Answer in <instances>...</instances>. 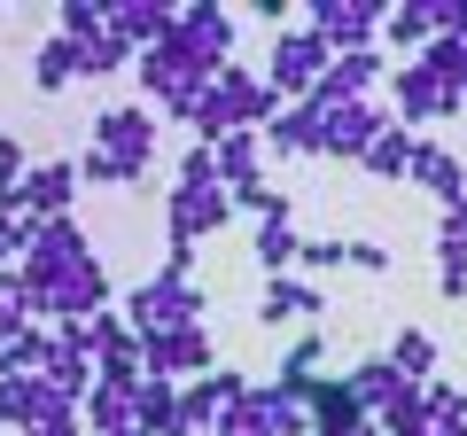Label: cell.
Instances as JSON below:
<instances>
[{"mask_svg":"<svg viewBox=\"0 0 467 436\" xmlns=\"http://www.w3.org/2000/svg\"><path fill=\"white\" fill-rule=\"evenodd\" d=\"M319 358H327V327H296V343L281 351V367H273L265 382H281L288 398H296V389H304V382L319 374Z\"/></svg>","mask_w":467,"mask_h":436,"instance_id":"27","label":"cell"},{"mask_svg":"<svg viewBox=\"0 0 467 436\" xmlns=\"http://www.w3.org/2000/svg\"><path fill=\"white\" fill-rule=\"evenodd\" d=\"M250 405L265 413V436H312V413H304V398H288L281 382H250Z\"/></svg>","mask_w":467,"mask_h":436,"instance_id":"28","label":"cell"},{"mask_svg":"<svg viewBox=\"0 0 467 436\" xmlns=\"http://www.w3.org/2000/svg\"><path fill=\"white\" fill-rule=\"evenodd\" d=\"M382 86H389V101H382V109L405 125V133H420V125H451V118L467 109V101L451 94V86L436 78V70H420L413 55H405V63H389V78H382Z\"/></svg>","mask_w":467,"mask_h":436,"instance_id":"3","label":"cell"},{"mask_svg":"<svg viewBox=\"0 0 467 436\" xmlns=\"http://www.w3.org/2000/svg\"><path fill=\"white\" fill-rule=\"evenodd\" d=\"M211 436H265V413H257V405H250V389H242V398H234L226 413L211 420Z\"/></svg>","mask_w":467,"mask_h":436,"instance_id":"38","label":"cell"},{"mask_svg":"<svg viewBox=\"0 0 467 436\" xmlns=\"http://www.w3.org/2000/svg\"><path fill=\"white\" fill-rule=\"evenodd\" d=\"M171 24H180V8H164V0H117V8H109V32L125 39L133 55L164 47V39H171Z\"/></svg>","mask_w":467,"mask_h":436,"instance_id":"23","label":"cell"},{"mask_svg":"<svg viewBox=\"0 0 467 436\" xmlns=\"http://www.w3.org/2000/svg\"><path fill=\"white\" fill-rule=\"evenodd\" d=\"M39 382L55 398H70V405L94 389V343H86V327H47V343H39Z\"/></svg>","mask_w":467,"mask_h":436,"instance_id":"11","label":"cell"},{"mask_svg":"<svg viewBox=\"0 0 467 436\" xmlns=\"http://www.w3.org/2000/svg\"><path fill=\"white\" fill-rule=\"evenodd\" d=\"M86 257H94V234H86V218L70 211V218H39V226H32V242H24L16 273L39 288V296H47V288L63 281L70 265H86Z\"/></svg>","mask_w":467,"mask_h":436,"instance_id":"4","label":"cell"},{"mask_svg":"<svg viewBox=\"0 0 467 436\" xmlns=\"http://www.w3.org/2000/svg\"><path fill=\"white\" fill-rule=\"evenodd\" d=\"M78 164V187H109V195H125V187H140L149 171H125L117 156H101V149H86V156H70Z\"/></svg>","mask_w":467,"mask_h":436,"instance_id":"36","label":"cell"},{"mask_svg":"<svg viewBox=\"0 0 467 436\" xmlns=\"http://www.w3.org/2000/svg\"><path fill=\"white\" fill-rule=\"evenodd\" d=\"M296 226H257L250 234V257H257V273H265V281H281V273H296Z\"/></svg>","mask_w":467,"mask_h":436,"instance_id":"33","label":"cell"},{"mask_svg":"<svg viewBox=\"0 0 467 436\" xmlns=\"http://www.w3.org/2000/svg\"><path fill=\"white\" fill-rule=\"evenodd\" d=\"M343 265H358V273H389V250L358 234V242H343Z\"/></svg>","mask_w":467,"mask_h":436,"instance_id":"41","label":"cell"},{"mask_svg":"<svg viewBox=\"0 0 467 436\" xmlns=\"http://www.w3.org/2000/svg\"><path fill=\"white\" fill-rule=\"evenodd\" d=\"M109 304H117V281H109V265H101V250H94L86 265H70L63 281L47 288V327H78V319L109 312Z\"/></svg>","mask_w":467,"mask_h":436,"instance_id":"9","label":"cell"},{"mask_svg":"<svg viewBox=\"0 0 467 436\" xmlns=\"http://www.w3.org/2000/svg\"><path fill=\"white\" fill-rule=\"evenodd\" d=\"M413 149H420V133H405V125L389 118V125H382V140H374L358 164H367L374 180H405V171H413Z\"/></svg>","mask_w":467,"mask_h":436,"instance_id":"30","label":"cell"},{"mask_svg":"<svg viewBox=\"0 0 467 436\" xmlns=\"http://www.w3.org/2000/svg\"><path fill=\"white\" fill-rule=\"evenodd\" d=\"M180 187H218V164H211L202 140H187V149H180Z\"/></svg>","mask_w":467,"mask_h":436,"instance_id":"39","label":"cell"},{"mask_svg":"<svg viewBox=\"0 0 467 436\" xmlns=\"http://www.w3.org/2000/svg\"><path fill=\"white\" fill-rule=\"evenodd\" d=\"M257 140H265V156H319V118L304 109V101H288Z\"/></svg>","mask_w":467,"mask_h":436,"instance_id":"26","label":"cell"},{"mask_svg":"<svg viewBox=\"0 0 467 436\" xmlns=\"http://www.w3.org/2000/svg\"><path fill=\"white\" fill-rule=\"evenodd\" d=\"M257 374H242V367H226V358H218L211 374H195V382H180V429L187 436H211V420L226 413L234 398H242V389H250Z\"/></svg>","mask_w":467,"mask_h":436,"instance_id":"13","label":"cell"},{"mask_svg":"<svg viewBox=\"0 0 467 436\" xmlns=\"http://www.w3.org/2000/svg\"><path fill=\"white\" fill-rule=\"evenodd\" d=\"M436 288L451 304L467 296V195L444 202V218H436Z\"/></svg>","mask_w":467,"mask_h":436,"instance_id":"21","label":"cell"},{"mask_svg":"<svg viewBox=\"0 0 467 436\" xmlns=\"http://www.w3.org/2000/svg\"><path fill=\"white\" fill-rule=\"evenodd\" d=\"M319 70H327V47H319L304 24H281V32H273V47H265V70H257V78H265L281 101H304V94L319 86Z\"/></svg>","mask_w":467,"mask_h":436,"instance_id":"6","label":"cell"},{"mask_svg":"<svg viewBox=\"0 0 467 436\" xmlns=\"http://www.w3.org/2000/svg\"><path fill=\"white\" fill-rule=\"evenodd\" d=\"M405 180H413L420 195H436V202H460V195H467V156L420 133V149H413V171H405Z\"/></svg>","mask_w":467,"mask_h":436,"instance_id":"20","label":"cell"},{"mask_svg":"<svg viewBox=\"0 0 467 436\" xmlns=\"http://www.w3.org/2000/svg\"><path fill=\"white\" fill-rule=\"evenodd\" d=\"M86 149H101V156H117L125 171H149L156 164V109L149 101H109L94 118V140Z\"/></svg>","mask_w":467,"mask_h":436,"instance_id":"7","label":"cell"},{"mask_svg":"<svg viewBox=\"0 0 467 436\" xmlns=\"http://www.w3.org/2000/svg\"><path fill=\"white\" fill-rule=\"evenodd\" d=\"M140 351H149V374H156V382H195V374H211V367H218V336H211V319H202V327H171V336H149Z\"/></svg>","mask_w":467,"mask_h":436,"instance_id":"12","label":"cell"},{"mask_svg":"<svg viewBox=\"0 0 467 436\" xmlns=\"http://www.w3.org/2000/svg\"><path fill=\"white\" fill-rule=\"evenodd\" d=\"M117 312H125V327L149 343V336H171V327H202L211 296H202L195 281H164V273H149V281H133L125 296H117Z\"/></svg>","mask_w":467,"mask_h":436,"instance_id":"1","label":"cell"},{"mask_svg":"<svg viewBox=\"0 0 467 436\" xmlns=\"http://www.w3.org/2000/svg\"><path fill=\"white\" fill-rule=\"evenodd\" d=\"M211 164H218V187H250V180H265V140L226 133V140H211Z\"/></svg>","mask_w":467,"mask_h":436,"instance_id":"25","label":"cell"},{"mask_svg":"<svg viewBox=\"0 0 467 436\" xmlns=\"http://www.w3.org/2000/svg\"><path fill=\"white\" fill-rule=\"evenodd\" d=\"M32 86L39 94H70V86H78V39H47V47L32 55Z\"/></svg>","mask_w":467,"mask_h":436,"instance_id":"31","label":"cell"},{"mask_svg":"<svg viewBox=\"0 0 467 436\" xmlns=\"http://www.w3.org/2000/svg\"><path fill=\"white\" fill-rule=\"evenodd\" d=\"M429 436H467V413H436V420H429Z\"/></svg>","mask_w":467,"mask_h":436,"instance_id":"43","label":"cell"},{"mask_svg":"<svg viewBox=\"0 0 467 436\" xmlns=\"http://www.w3.org/2000/svg\"><path fill=\"white\" fill-rule=\"evenodd\" d=\"M226 218H234L226 187H180V180L164 187V242H171V250H202Z\"/></svg>","mask_w":467,"mask_h":436,"instance_id":"8","label":"cell"},{"mask_svg":"<svg viewBox=\"0 0 467 436\" xmlns=\"http://www.w3.org/2000/svg\"><path fill=\"white\" fill-rule=\"evenodd\" d=\"M296 273H304V281H319V273H343V242L304 234V242H296Z\"/></svg>","mask_w":467,"mask_h":436,"instance_id":"37","label":"cell"},{"mask_svg":"<svg viewBox=\"0 0 467 436\" xmlns=\"http://www.w3.org/2000/svg\"><path fill=\"white\" fill-rule=\"evenodd\" d=\"M382 358L405 374V382H429V374H436V336H429V327H398Z\"/></svg>","mask_w":467,"mask_h":436,"instance_id":"32","label":"cell"},{"mask_svg":"<svg viewBox=\"0 0 467 436\" xmlns=\"http://www.w3.org/2000/svg\"><path fill=\"white\" fill-rule=\"evenodd\" d=\"M389 78V55L382 47H358V55H327V70H319V86L304 101H374Z\"/></svg>","mask_w":467,"mask_h":436,"instance_id":"15","label":"cell"},{"mask_svg":"<svg viewBox=\"0 0 467 436\" xmlns=\"http://www.w3.org/2000/svg\"><path fill=\"white\" fill-rule=\"evenodd\" d=\"M117 70H133V47H125L117 32H101V39L78 47V78H117Z\"/></svg>","mask_w":467,"mask_h":436,"instance_id":"35","label":"cell"},{"mask_svg":"<svg viewBox=\"0 0 467 436\" xmlns=\"http://www.w3.org/2000/svg\"><path fill=\"white\" fill-rule=\"evenodd\" d=\"M70 398H55L39 374H0V436H24V429H39L47 413H63Z\"/></svg>","mask_w":467,"mask_h":436,"instance_id":"18","label":"cell"},{"mask_svg":"<svg viewBox=\"0 0 467 436\" xmlns=\"http://www.w3.org/2000/svg\"><path fill=\"white\" fill-rule=\"evenodd\" d=\"M109 436H149V429H109Z\"/></svg>","mask_w":467,"mask_h":436,"instance_id":"45","label":"cell"},{"mask_svg":"<svg viewBox=\"0 0 467 436\" xmlns=\"http://www.w3.org/2000/svg\"><path fill=\"white\" fill-rule=\"evenodd\" d=\"M382 39H389V55H398V63H405V55H420V47H429V0H405V8H382Z\"/></svg>","mask_w":467,"mask_h":436,"instance_id":"29","label":"cell"},{"mask_svg":"<svg viewBox=\"0 0 467 436\" xmlns=\"http://www.w3.org/2000/svg\"><path fill=\"white\" fill-rule=\"evenodd\" d=\"M296 398H304V413H312V436H343V429H358V420H367V405L350 398L343 374H312Z\"/></svg>","mask_w":467,"mask_h":436,"instance_id":"19","label":"cell"},{"mask_svg":"<svg viewBox=\"0 0 467 436\" xmlns=\"http://www.w3.org/2000/svg\"><path fill=\"white\" fill-rule=\"evenodd\" d=\"M319 118V156H335V164H358V156L382 140V125H389V109H382V94L374 101H304Z\"/></svg>","mask_w":467,"mask_h":436,"instance_id":"5","label":"cell"},{"mask_svg":"<svg viewBox=\"0 0 467 436\" xmlns=\"http://www.w3.org/2000/svg\"><path fill=\"white\" fill-rule=\"evenodd\" d=\"M24 171H32V156H24V140H16V125H0V187H16Z\"/></svg>","mask_w":467,"mask_h":436,"instance_id":"40","label":"cell"},{"mask_svg":"<svg viewBox=\"0 0 467 436\" xmlns=\"http://www.w3.org/2000/svg\"><path fill=\"white\" fill-rule=\"evenodd\" d=\"M343 382H350V398L367 405V420H374V413H382V405H398V398H405V389H413V382H405V374H398V367H389V358H382V351H367V358H358V367H350V374H343Z\"/></svg>","mask_w":467,"mask_h":436,"instance_id":"24","label":"cell"},{"mask_svg":"<svg viewBox=\"0 0 467 436\" xmlns=\"http://www.w3.org/2000/svg\"><path fill=\"white\" fill-rule=\"evenodd\" d=\"M133 70H140V101H149L156 118H171V109H187V101L211 86V63L202 55H187L180 39H164V47H149V55H133Z\"/></svg>","mask_w":467,"mask_h":436,"instance_id":"2","label":"cell"},{"mask_svg":"<svg viewBox=\"0 0 467 436\" xmlns=\"http://www.w3.org/2000/svg\"><path fill=\"white\" fill-rule=\"evenodd\" d=\"M304 32H312L327 55H358V47H382V8H350V0H312V8H304Z\"/></svg>","mask_w":467,"mask_h":436,"instance_id":"10","label":"cell"},{"mask_svg":"<svg viewBox=\"0 0 467 436\" xmlns=\"http://www.w3.org/2000/svg\"><path fill=\"white\" fill-rule=\"evenodd\" d=\"M24 436H86V420H78V405H63V413H47L39 429H24Z\"/></svg>","mask_w":467,"mask_h":436,"instance_id":"42","label":"cell"},{"mask_svg":"<svg viewBox=\"0 0 467 436\" xmlns=\"http://www.w3.org/2000/svg\"><path fill=\"white\" fill-rule=\"evenodd\" d=\"M8 265H16V250H8V242H0V281H8Z\"/></svg>","mask_w":467,"mask_h":436,"instance_id":"44","label":"cell"},{"mask_svg":"<svg viewBox=\"0 0 467 436\" xmlns=\"http://www.w3.org/2000/svg\"><path fill=\"white\" fill-rule=\"evenodd\" d=\"M109 32V8H101V0H63V8H55V39H101Z\"/></svg>","mask_w":467,"mask_h":436,"instance_id":"34","label":"cell"},{"mask_svg":"<svg viewBox=\"0 0 467 436\" xmlns=\"http://www.w3.org/2000/svg\"><path fill=\"white\" fill-rule=\"evenodd\" d=\"M86 436H109V429H140V382H94L78 398Z\"/></svg>","mask_w":467,"mask_h":436,"instance_id":"22","label":"cell"},{"mask_svg":"<svg viewBox=\"0 0 467 436\" xmlns=\"http://www.w3.org/2000/svg\"><path fill=\"white\" fill-rule=\"evenodd\" d=\"M16 195H24L32 218H70L78 211V164H70V156H47V164H32L16 180Z\"/></svg>","mask_w":467,"mask_h":436,"instance_id":"17","label":"cell"},{"mask_svg":"<svg viewBox=\"0 0 467 436\" xmlns=\"http://www.w3.org/2000/svg\"><path fill=\"white\" fill-rule=\"evenodd\" d=\"M257 327H327V288L304 281V273L265 281V296H257Z\"/></svg>","mask_w":467,"mask_h":436,"instance_id":"14","label":"cell"},{"mask_svg":"<svg viewBox=\"0 0 467 436\" xmlns=\"http://www.w3.org/2000/svg\"><path fill=\"white\" fill-rule=\"evenodd\" d=\"M171 39H180L187 55H202V63H234V16L218 8V0H187L180 8V24H171Z\"/></svg>","mask_w":467,"mask_h":436,"instance_id":"16","label":"cell"}]
</instances>
